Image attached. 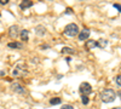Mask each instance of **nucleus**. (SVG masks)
Returning a JSON list of instances; mask_svg holds the SVG:
<instances>
[{"label": "nucleus", "mask_w": 121, "mask_h": 109, "mask_svg": "<svg viewBox=\"0 0 121 109\" xmlns=\"http://www.w3.org/2000/svg\"><path fill=\"white\" fill-rule=\"evenodd\" d=\"M99 97H100V100H102V102H104V103H112V102L115 101L116 93H115L114 90H112V88H107V90L100 92Z\"/></svg>", "instance_id": "obj_1"}, {"label": "nucleus", "mask_w": 121, "mask_h": 109, "mask_svg": "<svg viewBox=\"0 0 121 109\" xmlns=\"http://www.w3.org/2000/svg\"><path fill=\"white\" fill-rule=\"evenodd\" d=\"M63 33H64L67 36L74 38V36L79 35L80 31H79V27H78V24H75V23H69V24H67V26L64 27V31H63Z\"/></svg>", "instance_id": "obj_2"}, {"label": "nucleus", "mask_w": 121, "mask_h": 109, "mask_svg": "<svg viewBox=\"0 0 121 109\" xmlns=\"http://www.w3.org/2000/svg\"><path fill=\"white\" fill-rule=\"evenodd\" d=\"M12 74L15 75V76H24V75H27L28 74V72H27V68H26V65H23V64H17L16 65V68L13 69V72H12Z\"/></svg>", "instance_id": "obj_3"}, {"label": "nucleus", "mask_w": 121, "mask_h": 109, "mask_svg": "<svg viewBox=\"0 0 121 109\" xmlns=\"http://www.w3.org/2000/svg\"><path fill=\"white\" fill-rule=\"evenodd\" d=\"M80 92H81L82 96H88L91 92H92V86H91L88 83H82L79 87Z\"/></svg>", "instance_id": "obj_4"}, {"label": "nucleus", "mask_w": 121, "mask_h": 109, "mask_svg": "<svg viewBox=\"0 0 121 109\" xmlns=\"http://www.w3.org/2000/svg\"><path fill=\"white\" fill-rule=\"evenodd\" d=\"M19 34H21V33H19V28H18V26H11V27H10L9 28V36L10 38H11V39H16Z\"/></svg>", "instance_id": "obj_5"}, {"label": "nucleus", "mask_w": 121, "mask_h": 109, "mask_svg": "<svg viewBox=\"0 0 121 109\" xmlns=\"http://www.w3.org/2000/svg\"><path fill=\"white\" fill-rule=\"evenodd\" d=\"M11 88H12V91L16 92V93H19V95H24L26 93V90H24V87L22 85H19L18 83H13L11 85Z\"/></svg>", "instance_id": "obj_6"}, {"label": "nucleus", "mask_w": 121, "mask_h": 109, "mask_svg": "<svg viewBox=\"0 0 121 109\" xmlns=\"http://www.w3.org/2000/svg\"><path fill=\"white\" fill-rule=\"evenodd\" d=\"M88 36H90V29H87V28L82 29V31H80V33H79V35H78V38H79V40H80V41L87 40Z\"/></svg>", "instance_id": "obj_7"}, {"label": "nucleus", "mask_w": 121, "mask_h": 109, "mask_svg": "<svg viewBox=\"0 0 121 109\" xmlns=\"http://www.w3.org/2000/svg\"><path fill=\"white\" fill-rule=\"evenodd\" d=\"M46 33V28L44 26H36L35 27V34L39 36H44Z\"/></svg>", "instance_id": "obj_8"}, {"label": "nucleus", "mask_w": 121, "mask_h": 109, "mask_svg": "<svg viewBox=\"0 0 121 109\" xmlns=\"http://www.w3.org/2000/svg\"><path fill=\"white\" fill-rule=\"evenodd\" d=\"M85 47H86V50H92V48H95V47H98V45H97L96 40H87Z\"/></svg>", "instance_id": "obj_9"}, {"label": "nucleus", "mask_w": 121, "mask_h": 109, "mask_svg": "<svg viewBox=\"0 0 121 109\" xmlns=\"http://www.w3.org/2000/svg\"><path fill=\"white\" fill-rule=\"evenodd\" d=\"M33 6V1H30V0H27V1H22L21 4H19V7H21V10H26V9H29Z\"/></svg>", "instance_id": "obj_10"}, {"label": "nucleus", "mask_w": 121, "mask_h": 109, "mask_svg": "<svg viewBox=\"0 0 121 109\" xmlns=\"http://www.w3.org/2000/svg\"><path fill=\"white\" fill-rule=\"evenodd\" d=\"M21 39L23 41H28L29 40V32L27 31V29H23V31H21Z\"/></svg>", "instance_id": "obj_11"}, {"label": "nucleus", "mask_w": 121, "mask_h": 109, "mask_svg": "<svg viewBox=\"0 0 121 109\" xmlns=\"http://www.w3.org/2000/svg\"><path fill=\"white\" fill-rule=\"evenodd\" d=\"M60 52H62L63 55H64V53H69V55H74V53H75V51L73 50V48H72V47H68V46L63 47L62 50H60Z\"/></svg>", "instance_id": "obj_12"}, {"label": "nucleus", "mask_w": 121, "mask_h": 109, "mask_svg": "<svg viewBox=\"0 0 121 109\" xmlns=\"http://www.w3.org/2000/svg\"><path fill=\"white\" fill-rule=\"evenodd\" d=\"M7 46L10 47V48H22L23 47V45L21 44V43H9L7 44Z\"/></svg>", "instance_id": "obj_13"}, {"label": "nucleus", "mask_w": 121, "mask_h": 109, "mask_svg": "<svg viewBox=\"0 0 121 109\" xmlns=\"http://www.w3.org/2000/svg\"><path fill=\"white\" fill-rule=\"evenodd\" d=\"M97 45H98L99 48H104L108 45V40H105V39H99V40L97 41Z\"/></svg>", "instance_id": "obj_14"}, {"label": "nucleus", "mask_w": 121, "mask_h": 109, "mask_svg": "<svg viewBox=\"0 0 121 109\" xmlns=\"http://www.w3.org/2000/svg\"><path fill=\"white\" fill-rule=\"evenodd\" d=\"M60 102H62V100H60L59 97H55V98H51V100H50V103H51L52 105H57V104H60Z\"/></svg>", "instance_id": "obj_15"}, {"label": "nucleus", "mask_w": 121, "mask_h": 109, "mask_svg": "<svg viewBox=\"0 0 121 109\" xmlns=\"http://www.w3.org/2000/svg\"><path fill=\"white\" fill-rule=\"evenodd\" d=\"M81 102H82V104H85V105L88 104V102H90V101H88V97H87V96H81Z\"/></svg>", "instance_id": "obj_16"}, {"label": "nucleus", "mask_w": 121, "mask_h": 109, "mask_svg": "<svg viewBox=\"0 0 121 109\" xmlns=\"http://www.w3.org/2000/svg\"><path fill=\"white\" fill-rule=\"evenodd\" d=\"M115 81H116L117 86H120V87H121V75H117V76L115 78Z\"/></svg>", "instance_id": "obj_17"}, {"label": "nucleus", "mask_w": 121, "mask_h": 109, "mask_svg": "<svg viewBox=\"0 0 121 109\" xmlns=\"http://www.w3.org/2000/svg\"><path fill=\"white\" fill-rule=\"evenodd\" d=\"M60 109H74V108H73V105H70V104H64Z\"/></svg>", "instance_id": "obj_18"}, {"label": "nucleus", "mask_w": 121, "mask_h": 109, "mask_svg": "<svg viewBox=\"0 0 121 109\" xmlns=\"http://www.w3.org/2000/svg\"><path fill=\"white\" fill-rule=\"evenodd\" d=\"M114 7H115V9H117V10H119V12H121V6H120V5H119V4H114Z\"/></svg>", "instance_id": "obj_19"}, {"label": "nucleus", "mask_w": 121, "mask_h": 109, "mask_svg": "<svg viewBox=\"0 0 121 109\" xmlns=\"http://www.w3.org/2000/svg\"><path fill=\"white\" fill-rule=\"evenodd\" d=\"M9 3V0H0V5H6Z\"/></svg>", "instance_id": "obj_20"}, {"label": "nucleus", "mask_w": 121, "mask_h": 109, "mask_svg": "<svg viewBox=\"0 0 121 109\" xmlns=\"http://www.w3.org/2000/svg\"><path fill=\"white\" fill-rule=\"evenodd\" d=\"M72 12H73V11H72V9H69V7L67 9V11H65V13H67V15H69V13H72Z\"/></svg>", "instance_id": "obj_21"}, {"label": "nucleus", "mask_w": 121, "mask_h": 109, "mask_svg": "<svg viewBox=\"0 0 121 109\" xmlns=\"http://www.w3.org/2000/svg\"><path fill=\"white\" fill-rule=\"evenodd\" d=\"M117 96H119V97H120V98H121V90H120V91H119V92H117Z\"/></svg>", "instance_id": "obj_22"}, {"label": "nucleus", "mask_w": 121, "mask_h": 109, "mask_svg": "<svg viewBox=\"0 0 121 109\" xmlns=\"http://www.w3.org/2000/svg\"><path fill=\"white\" fill-rule=\"evenodd\" d=\"M113 109H121V107H115V108H113Z\"/></svg>", "instance_id": "obj_23"}, {"label": "nucleus", "mask_w": 121, "mask_h": 109, "mask_svg": "<svg viewBox=\"0 0 121 109\" xmlns=\"http://www.w3.org/2000/svg\"><path fill=\"white\" fill-rule=\"evenodd\" d=\"M0 16H1V15H0Z\"/></svg>", "instance_id": "obj_24"}]
</instances>
